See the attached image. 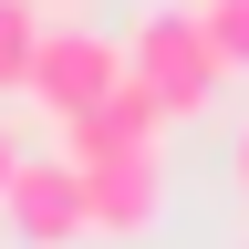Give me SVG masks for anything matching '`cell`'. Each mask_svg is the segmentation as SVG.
<instances>
[{"instance_id": "1", "label": "cell", "mask_w": 249, "mask_h": 249, "mask_svg": "<svg viewBox=\"0 0 249 249\" xmlns=\"http://www.w3.org/2000/svg\"><path fill=\"white\" fill-rule=\"evenodd\" d=\"M114 52H124V83H145L166 124H177V114H208L218 83H229V73H218V52H208V31H197V11H145Z\"/></svg>"}, {"instance_id": "2", "label": "cell", "mask_w": 249, "mask_h": 249, "mask_svg": "<svg viewBox=\"0 0 249 249\" xmlns=\"http://www.w3.org/2000/svg\"><path fill=\"white\" fill-rule=\"evenodd\" d=\"M114 83H124V52L104 42V31H52V21H42L31 73H21V93H31L42 114H62V124H73V114H93V104H104Z\"/></svg>"}, {"instance_id": "3", "label": "cell", "mask_w": 249, "mask_h": 249, "mask_svg": "<svg viewBox=\"0 0 249 249\" xmlns=\"http://www.w3.org/2000/svg\"><path fill=\"white\" fill-rule=\"evenodd\" d=\"M83 229L104 239H145L156 218H166V166H156V145H124V156H83Z\"/></svg>"}, {"instance_id": "4", "label": "cell", "mask_w": 249, "mask_h": 249, "mask_svg": "<svg viewBox=\"0 0 249 249\" xmlns=\"http://www.w3.org/2000/svg\"><path fill=\"white\" fill-rule=\"evenodd\" d=\"M0 218L21 229V249H73L83 239V177L62 156H21L11 187H0Z\"/></svg>"}, {"instance_id": "5", "label": "cell", "mask_w": 249, "mask_h": 249, "mask_svg": "<svg viewBox=\"0 0 249 249\" xmlns=\"http://www.w3.org/2000/svg\"><path fill=\"white\" fill-rule=\"evenodd\" d=\"M197 31H208L218 73H249V0H197Z\"/></svg>"}, {"instance_id": "6", "label": "cell", "mask_w": 249, "mask_h": 249, "mask_svg": "<svg viewBox=\"0 0 249 249\" xmlns=\"http://www.w3.org/2000/svg\"><path fill=\"white\" fill-rule=\"evenodd\" d=\"M31 42H42V11H31V0H0V93H21Z\"/></svg>"}, {"instance_id": "7", "label": "cell", "mask_w": 249, "mask_h": 249, "mask_svg": "<svg viewBox=\"0 0 249 249\" xmlns=\"http://www.w3.org/2000/svg\"><path fill=\"white\" fill-rule=\"evenodd\" d=\"M229 166H239V197H249V124H239V156H229Z\"/></svg>"}, {"instance_id": "8", "label": "cell", "mask_w": 249, "mask_h": 249, "mask_svg": "<svg viewBox=\"0 0 249 249\" xmlns=\"http://www.w3.org/2000/svg\"><path fill=\"white\" fill-rule=\"evenodd\" d=\"M11 166H21V145H11V135H0V187H11Z\"/></svg>"}]
</instances>
